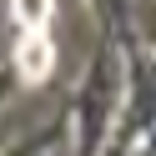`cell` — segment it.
Returning a JSON list of instances; mask_svg holds the SVG:
<instances>
[{
	"label": "cell",
	"mask_w": 156,
	"mask_h": 156,
	"mask_svg": "<svg viewBox=\"0 0 156 156\" xmlns=\"http://www.w3.org/2000/svg\"><path fill=\"white\" fill-rule=\"evenodd\" d=\"M15 66H20V76H25L30 86H41L45 76L55 71V45H51V35H45V30H25L20 45H15Z\"/></svg>",
	"instance_id": "obj_1"
},
{
	"label": "cell",
	"mask_w": 156,
	"mask_h": 156,
	"mask_svg": "<svg viewBox=\"0 0 156 156\" xmlns=\"http://www.w3.org/2000/svg\"><path fill=\"white\" fill-rule=\"evenodd\" d=\"M20 30H45V15H51V0H10Z\"/></svg>",
	"instance_id": "obj_2"
}]
</instances>
